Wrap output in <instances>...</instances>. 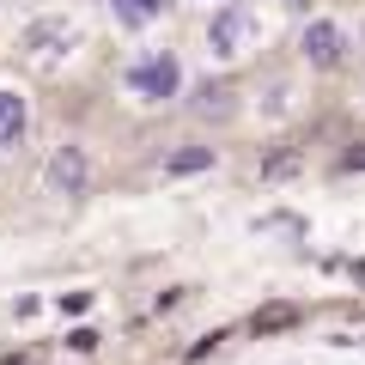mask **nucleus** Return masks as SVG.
I'll list each match as a JSON object with an SVG mask.
<instances>
[{"label": "nucleus", "instance_id": "9b49d317", "mask_svg": "<svg viewBox=\"0 0 365 365\" xmlns=\"http://www.w3.org/2000/svg\"><path fill=\"white\" fill-rule=\"evenodd\" d=\"M341 165H347V170H365V146H353V153L341 158Z\"/></svg>", "mask_w": 365, "mask_h": 365}, {"label": "nucleus", "instance_id": "423d86ee", "mask_svg": "<svg viewBox=\"0 0 365 365\" xmlns=\"http://www.w3.org/2000/svg\"><path fill=\"white\" fill-rule=\"evenodd\" d=\"M232 98H237L232 86H220V79H207V86H195V98H189V110H195V116H207V122H225V116L237 110Z\"/></svg>", "mask_w": 365, "mask_h": 365}, {"label": "nucleus", "instance_id": "9d476101", "mask_svg": "<svg viewBox=\"0 0 365 365\" xmlns=\"http://www.w3.org/2000/svg\"><path fill=\"white\" fill-rule=\"evenodd\" d=\"M67 347H79V353H91V347H98V335H91V329H73V335H67Z\"/></svg>", "mask_w": 365, "mask_h": 365}, {"label": "nucleus", "instance_id": "0eeeda50", "mask_svg": "<svg viewBox=\"0 0 365 365\" xmlns=\"http://www.w3.org/2000/svg\"><path fill=\"white\" fill-rule=\"evenodd\" d=\"M25 140V98L19 91H0V146Z\"/></svg>", "mask_w": 365, "mask_h": 365}, {"label": "nucleus", "instance_id": "39448f33", "mask_svg": "<svg viewBox=\"0 0 365 365\" xmlns=\"http://www.w3.org/2000/svg\"><path fill=\"white\" fill-rule=\"evenodd\" d=\"M25 49L43 55V61H55V55L73 49V25H67V19H37V25L25 31Z\"/></svg>", "mask_w": 365, "mask_h": 365}, {"label": "nucleus", "instance_id": "f03ea898", "mask_svg": "<svg viewBox=\"0 0 365 365\" xmlns=\"http://www.w3.org/2000/svg\"><path fill=\"white\" fill-rule=\"evenodd\" d=\"M250 37H256V19H250L237 0H225L220 13H213V25H207V49L220 55V61H232V55L250 49Z\"/></svg>", "mask_w": 365, "mask_h": 365}, {"label": "nucleus", "instance_id": "6e6552de", "mask_svg": "<svg viewBox=\"0 0 365 365\" xmlns=\"http://www.w3.org/2000/svg\"><path fill=\"white\" fill-rule=\"evenodd\" d=\"M165 6H170V0H110V13H116L122 25H134V31H140V25H153V19L165 13Z\"/></svg>", "mask_w": 365, "mask_h": 365}, {"label": "nucleus", "instance_id": "1a4fd4ad", "mask_svg": "<svg viewBox=\"0 0 365 365\" xmlns=\"http://www.w3.org/2000/svg\"><path fill=\"white\" fill-rule=\"evenodd\" d=\"M207 165H213V146H182V153L165 158L170 177H195V170H207Z\"/></svg>", "mask_w": 365, "mask_h": 365}, {"label": "nucleus", "instance_id": "20e7f679", "mask_svg": "<svg viewBox=\"0 0 365 365\" xmlns=\"http://www.w3.org/2000/svg\"><path fill=\"white\" fill-rule=\"evenodd\" d=\"M299 49H304L311 67H341V61H347V31H341L335 19H311L304 37H299Z\"/></svg>", "mask_w": 365, "mask_h": 365}, {"label": "nucleus", "instance_id": "7ed1b4c3", "mask_svg": "<svg viewBox=\"0 0 365 365\" xmlns=\"http://www.w3.org/2000/svg\"><path fill=\"white\" fill-rule=\"evenodd\" d=\"M43 182H49L55 195H86L91 189V158H86V146H55L49 153V165H43Z\"/></svg>", "mask_w": 365, "mask_h": 365}, {"label": "nucleus", "instance_id": "f8f14e48", "mask_svg": "<svg viewBox=\"0 0 365 365\" xmlns=\"http://www.w3.org/2000/svg\"><path fill=\"white\" fill-rule=\"evenodd\" d=\"M220 6H225V0H220Z\"/></svg>", "mask_w": 365, "mask_h": 365}, {"label": "nucleus", "instance_id": "f257e3e1", "mask_svg": "<svg viewBox=\"0 0 365 365\" xmlns=\"http://www.w3.org/2000/svg\"><path fill=\"white\" fill-rule=\"evenodd\" d=\"M128 91L140 98V104H165V98H177V91H182L177 55H170V49H153L146 61H134V67H128Z\"/></svg>", "mask_w": 365, "mask_h": 365}]
</instances>
